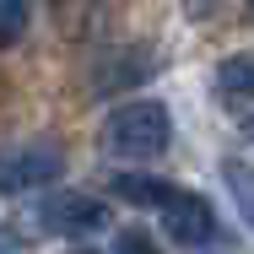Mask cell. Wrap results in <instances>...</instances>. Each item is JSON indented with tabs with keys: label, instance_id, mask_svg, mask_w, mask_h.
I'll use <instances>...</instances> for the list:
<instances>
[{
	"label": "cell",
	"instance_id": "1",
	"mask_svg": "<svg viewBox=\"0 0 254 254\" xmlns=\"http://www.w3.org/2000/svg\"><path fill=\"white\" fill-rule=\"evenodd\" d=\"M168 141H173V114L152 98L119 103L98 130L103 157H114V162H152L168 152Z\"/></svg>",
	"mask_w": 254,
	"mask_h": 254
},
{
	"label": "cell",
	"instance_id": "2",
	"mask_svg": "<svg viewBox=\"0 0 254 254\" xmlns=\"http://www.w3.org/2000/svg\"><path fill=\"white\" fill-rule=\"evenodd\" d=\"M65 173V157L54 152L49 141H27V146H0V195H22L54 184Z\"/></svg>",
	"mask_w": 254,
	"mask_h": 254
},
{
	"label": "cell",
	"instance_id": "3",
	"mask_svg": "<svg viewBox=\"0 0 254 254\" xmlns=\"http://www.w3.org/2000/svg\"><path fill=\"white\" fill-rule=\"evenodd\" d=\"M157 211H162V233H168L173 244H184V249H200V244L216 238V211H211V200L195 195V190H173V184H168V195L157 200Z\"/></svg>",
	"mask_w": 254,
	"mask_h": 254
},
{
	"label": "cell",
	"instance_id": "4",
	"mask_svg": "<svg viewBox=\"0 0 254 254\" xmlns=\"http://www.w3.org/2000/svg\"><path fill=\"white\" fill-rule=\"evenodd\" d=\"M44 227L65 233V238H87V233L108 227V205L98 195H81V190H60V195L44 200Z\"/></svg>",
	"mask_w": 254,
	"mask_h": 254
},
{
	"label": "cell",
	"instance_id": "5",
	"mask_svg": "<svg viewBox=\"0 0 254 254\" xmlns=\"http://www.w3.org/2000/svg\"><path fill=\"white\" fill-rule=\"evenodd\" d=\"M216 98L227 108H254V49L227 54L216 65Z\"/></svg>",
	"mask_w": 254,
	"mask_h": 254
},
{
	"label": "cell",
	"instance_id": "6",
	"mask_svg": "<svg viewBox=\"0 0 254 254\" xmlns=\"http://www.w3.org/2000/svg\"><path fill=\"white\" fill-rule=\"evenodd\" d=\"M146 76H152V54L135 44V60H108L92 81H98V92H108L114 81H119V87H130V81H146Z\"/></svg>",
	"mask_w": 254,
	"mask_h": 254
},
{
	"label": "cell",
	"instance_id": "7",
	"mask_svg": "<svg viewBox=\"0 0 254 254\" xmlns=\"http://www.w3.org/2000/svg\"><path fill=\"white\" fill-rule=\"evenodd\" d=\"M108 184H114V195L130 205H157L168 195V184L162 179H146V173H108Z\"/></svg>",
	"mask_w": 254,
	"mask_h": 254
},
{
	"label": "cell",
	"instance_id": "8",
	"mask_svg": "<svg viewBox=\"0 0 254 254\" xmlns=\"http://www.w3.org/2000/svg\"><path fill=\"white\" fill-rule=\"evenodd\" d=\"M222 179H227L233 200H238V211H244V222L254 227V168H244V162H222Z\"/></svg>",
	"mask_w": 254,
	"mask_h": 254
},
{
	"label": "cell",
	"instance_id": "9",
	"mask_svg": "<svg viewBox=\"0 0 254 254\" xmlns=\"http://www.w3.org/2000/svg\"><path fill=\"white\" fill-rule=\"evenodd\" d=\"M27 16H33V0H0V49L22 44V33H27Z\"/></svg>",
	"mask_w": 254,
	"mask_h": 254
},
{
	"label": "cell",
	"instance_id": "10",
	"mask_svg": "<svg viewBox=\"0 0 254 254\" xmlns=\"http://www.w3.org/2000/svg\"><path fill=\"white\" fill-rule=\"evenodd\" d=\"M114 254H162L157 249L152 233H141V227H119V238H114Z\"/></svg>",
	"mask_w": 254,
	"mask_h": 254
},
{
	"label": "cell",
	"instance_id": "11",
	"mask_svg": "<svg viewBox=\"0 0 254 254\" xmlns=\"http://www.w3.org/2000/svg\"><path fill=\"white\" fill-rule=\"evenodd\" d=\"M179 11H184L190 22H205V16L216 11V0H179Z\"/></svg>",
	"mask_w": 254,
	"mask_h": 254
},
{
	"label": "cell",
	"instance_id": "12",
	"mask_svg": "<svg viewBox=\"0 0 254 254\" xmlns=\"http://www.w3.org/2000/svg\"><path fill=\"white\" fill-rule=\"evenodd\" d=\"M11 249H16V238H11L5 227H0V254H11Z\"/></svg>",
	"mask_w": 254,
	"mask_h": 254
},
{
	"label": "cell",
	"instance_id": "13",
	"mask_svg": "<svg viewBox=\"0 0 254 254\" xmlns=\"http://www.w3.org/2000/svg\"><path fill=\"white\" fill-rule=\"evenodd\" d=\"M244 130H249V135H254V114H249V119H244Z\"/></svg>",
	"mask_w": 254,
	"mask_h": 254
},
{
	"label": "cell",
	"instance_id": "14",
	"mask_svg": "<svg viewBox=\"0 0 254 254\" xmlns=\"http://www.w3.org/2000/svg\"><path fill=\"white\" fill-rule=\"evenodd\" d=\"M70 254H98V249H70Z\"/></svg>",
	"mask_w": 254,
	"mask_h": 254
}]
</instances>
